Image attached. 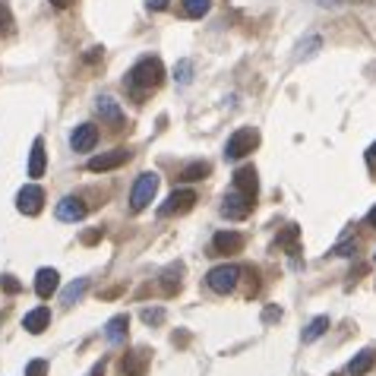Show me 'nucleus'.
I'll return each instance as SVG.
<instances>
[{
  "label": "nucleus",
  "instance_id": "nucleus-1",
  "mask_svg": "<svg viewBox=\"0 0 376 376\" xmlns=\"http://www.w3.org/2000/svg\"><path fill=\"white\" fill-rule=\"evenodd\" d=\"M161 79H165L161 61H158V57H143V61L133 63V70H130L127 79H123V86H127L136 98H143V95H149L152 89H158Z\"/></svg>",
  "mask_w": 376,
  "mask_h": 376
},
{
  "label": "nucleus",
  "instance_id": "nucleus-2",
  "mask_svg": "<svg viewBox=\"0 0 376 376\" xmlns=\"http://www.w3.org/2000/svg\"><path fill=\"white\" fill-rule=\"evenodd\" d=\"M256 146H259V133H256L253 127H241L237 133H231V139L225 143V158L228 161H241Z\"/></svg>",
  "mask_w": 376,
  "mask_h": 376
},
{
  "label": "nucleus",
  "instance_id": "nucleus-3",
  "mask_svg": "<svg viewBox=\"0 0 376 376\" xmlns=\"http://www.w3.org/2000/svg\"><path fill=\"white\" fill-rule=\"evenodd\" d=\"M155 190H158V174L155 171L139 174V177H136V184H133V193H130V209L143 212L146 206L155 199Z\"/></svg>",
  "mask_w": 376,
  "mask_h": 376
},
{
  "label": "nucleus",
  "instance_id": "nucleus-4",
  "mask_svg": "<svg viewBox=\"0 0 376 376\" xmlns=\"http://www.w3.org/2000/svg\"><path fill=\"white\" fill-rule=\"evenodd\" d=\"M237 279H241V266L225 263V266H215V269H209V275H206V285H209L215 294H228V291H234V288H237Z\"/></svg>",
  "mask_w": 376,
  "mask_h": 376
},
{
  "label": "nucleus",
  "instance_id": "nucleus-5",
  "mask_svg": "<svg viewBox=\"0 0 376 376\" xmlns=\"http://www.w3.org/2000/svg\"><path fill=\"white\" fill-rule=\"evenodd\" d=\"M250 212H253V196L241 193V190L225 193V199H221V215H225L228 221H244Z\"/></svg>",
  "mask_w": 376,
  "mask_h": 376
},
{
  "label": "nucleus",
  "instance_id": "nucleus-6",
  "mask_svg": "<svg viewBox=\"0 0 376 376\" xmlns=\"http://www.w3.org/2000/svg\"><path fill=\"white\" fill-rule=\"evenodd\" d=\"M16 209L23 212V215H38V212L45 209V190L38 187V184H26L23 190H19V196H16Z\"/></svg>",
  "mask_w": 376,
  "mask_h": 376
},
{
  "label": "nucleus",
  "instance_id": "nucleus-7",
  "mask_svg": "<svg viewBox=\"0 0 376 376\" xmlns=\"http://www.w3.org/2000/svg\"><path fill=\"white\" fill-rule=\"evenodd\" d=\"M193 203H196V190L181 187L168 196V203L158 209V215H161V219H168V215H184V212L193 209Z\"/></svg>",
  "mask_w": 376,
  "mask_h": 376
},
{
  "label": "nucleus",
  "instance_id": "nucleus-8",
  "mask_svg": "<svg viewBox=\"0 0 376 376\" xmlns=\"http://www.w3.org/2000/svg\"><path fill=\"white\" fill-rule=\"evenodd\" d=\"M130 158L127 149H111V152H101V155H92L89 158V171L92 174H101V171H114V168H121L123 161Z\"/></svg>",
  "mask_w": 376,
  "mask_h": 376
},
{
  "label": "nucleus",
  "instance_id": "nucleus-9",
  "mask_svg": "<svg viewBox=\"0 0 376 376\" xmlns=\"http://www.w3.org/2000/svg\"><path fill=\"white\" fill-rule=\"evenodd\" d=\"M86 203L79 199V196H63L61 203H57V209H54V215L61 221H79V219H86Z\"/></svg>",
  "mask_w": 376,
  "mask_h": 376
},
{
  "label": "nucleus",
  "instance_id": "nucleus-10",
  "mask_svg": "<svg viewBox=\"0 0 376 376\" xmlns=\"http://www.w3.org/2000/svg\"><path fill=\"white\" fill-rule=\"evenodd\" d=\"M95 143H98V127H92V123H79V127L73 130V136H70L73 152H92Z\"/></svg>",
  "mask_w": 376,
  "mask_h": 376
},
{
  "label": "nucleus",
  "instance_id": "nucleus-11",
  "mask_svg": "<svg viewBox=\"0 0 376 376\" xmlns=\"http://www.w3.org/2000/svg\"><path fill=\"white\" fill-rule=\"evenodd\" d=\"M61 288V275H57V269H38L35 275V294L41 297V301H48L54 291Z\"/></svg>",
  "mask_w": 376,
  "mask_h": 376
},
{
  "label": "nucleus",
  "instance_id": "nucleus-12",
  "mask_svg": "<svg viewBox=\"0 0 376 376\" xmlns=\"http://www.w3.org/2000/svg\"><path fill=\"white\" fill-rule=\"evenodd\" d=\"M212 247H215V253H241L244 250V234L219 231L215 237H212Z\"/></svg>",
  "mask_w": 376,
  "mask_h": 376
},
{
  "label": "nucleus",
  "instance_id": "nucleus-13",
  "mask_svg": "<svg viewBox=\"0 0 376 376\" xmlns=\"http://www.w3.org/2000/svg\"><path fill=\"white\" fill-rule=\"evenodd\" d=\"M48 326H51V310H48V307L29 310V313H26V319H23V329L32 332V335H41Z\"/></svg>",
  "mask_w": 376,
  "mask_h": 376
},
{
  "label": "nucleus",
  "instance_id": "nucleus-14",
  "mask_svg": "<svg viewBox=\"0 0 376 376\" xmlns=\"http://www.w3.org/2000/svg\"><path fill=\"white\" fill-rule=\"evenodd\" d=\"M98 114H101V121H108L114 130H121L123 127V111H121V105L114 101V98H108V95H101L98 98Z\"/></svg>",
  "mask_w": 376,
  "mask_h": 376
},
{
  "label": "nucleus",
  "instance_id": "nucleus-15",
  "mask_svg": "<svg viewBox=\"0 0 376 376\" xmlns=\"http://www.w3.org/2000/svg\"><path fill=\"white\" fill-rule=\"evenodd\" d=\"M127 329H130V316L127 313H117L108 319L105 326V339L111 342V345H121L123 339H127Z\"/></svg>",
  "mask_w": 376,
  "mask_h": 376
},
{
  "label": "nucleus",
  "instance_id": "nucleus-16",
  "mask_svg": "<svg viewBox=\"0 0 376 376\" xmlns=\"http://www.w3.org/2000/svg\"><path fill=\"white\" fill-rule=\"evenodd\" d=\"M256 187H259V181H256V168H237L234 171V190H241V193L247 196H256Z\"/></svg>",
  "mask_w": 376,
  "mask_h": 376
},
{
  "label": "nucleus",
  "instance_id": "nucleus-17",
  "mask_svg": "<svg viewBox=\"0 0 376 376\" xmlns=\"http://www.w3.org/2000/svg\"><path fill=\"white\" fill-rule=\"evenodd\" d=\"M45 165H48V158H45V139L38 136L35 143H32V152H29V177H41V174H45Z\"/></svg>",
  "mask_w": 376,
  "mask_h": 376
},
{
  "label": "nucleus",
  "instance_id": "nucleus-18",
  "mask_svg": "<svg viewBox=\"0 0 376 376\" xmlns=\"http://www.w3.org/2000/svg\"><path fill=\"white\" fill-rule=\"evenodd\" d=\"M373 364H376V354L367 348V351L354 354V361L348 364V373H351V376H367L370 370H373Z\"/></svg>",
  "mask_w": 376,
  "mask_h": 376
},
{
  "label": "nucleus",
  "instance_id": "nucleus-19",
  "mask_svg": "<svg viewBox=\"0 0 376 376\" xmlns=\"http://www.w3.org/2000/svg\"><path fill=\"white\" fill-rule=\"evenodd\" d=\"M146 370V351H136V354H127L121 361V373L123 376H139Z\"/></svg>",
  "mask_w": 376,
  "mask_h": 376
},
{
  "label": "nucleus",
  "instance_id": "nucleus-20",
  "mask_svg": "<svg viewBox=\"0 0 376 376\" xmlns=\"http://www.w3.org/2000/svg\"><path fill=\"white\" fill-rule=\"evenodd\" d=\"M212 168H209V161H193V165H187L181 171V181H187V184H193V181H203L206 174H209Z\"/></svg>",
  "mask_w": 376,
  "mask_h": 376
},
{
  "label": "nucleus",
  "instance_id": "nucleus-21",
  "mask_svg": "<svg viewBox=\"0 0 376 376\" xmlns=\"http://www.w3.org/2000/svg\"><path fill=\"white\" fill-rule=\"evenodd\" d=\"M86 291H89V279H76L70 288H63L61 301H63V304H76V301H79V297H83Z\"/></svg>",
  "mask_w": 376,
  "mask_h": 376
},
{
  "label": "nucleus",
  "instance_id": "nucleus-22",
  "mask_svg": "<svg viewBox=\"0 0 376 376\" xmlns=\"http://www.w3.org/2000/svg\"><path fill=\"white\" fill-rule=\"evenodd\" d=\"M326 329H329V316H316V319H310V326L304 329V342H307V345L310 342H316Z\"/></svg>",
  "mask_w": 376,
  "mask_h": 376
},
{
  "label": "nucleus",
  "instance_id": "nucleus-23",
  "mask_svg": "<svg viewBox=\"0 0 376 376\" xmlns=\"http://www.w3.org/2000/svg\"><path fill=\"white\" fill-rule=\"evenodd\" d=\"M209 7H212V0H184V13L190 19H203L209 13Z\"/></svg>",
  "mask_w": 376,
  "mask_h": 376
},
{
  "label": "nucleus",
  "instance_id": "nucleus-24",
  "mask_svg": "<svg viewBox=\"0 0 376 376\" xmlns=\"http://www.w3.org/2000/svg\"><path fill=\"white\" fill-rule=\"evenodd\" d=\"M13 10L7 0H0V35H13Z\"/></svg>",
  "mask_w": 376,
  "mask_h": 376
},
{
  "label": "nucleus",
  "instance_id": "nucleus-25",
  "mask_svg": "<svg viewBox=\"0 0 376 376\" xmlns=\"http://www.w3.org/2000/svg\"><path fill=\"white\" fill-rule=\"evenodd\" d=\"M174 79H177V86H190L193 83V61H181L177 67H174Z\"/></svg>",
  "mask_w": 376,
  "mask_h": 376
},
{
  "label": "nucleus",
  "instance_id": "nucleus-26",
  "mask_svg": "<svg viewBox=\"0 0 376 376\" xmlns=\"http://www.w3.org/2000/svg\"><path fill=\"white\" fill-rule=\"evenodd\" d=\"M279 244H281V247H288L291 253H297V225H288L285 234L279 237Z\"/></svg>",
  "mask_w": 376,
  "mask_h": 376
},
{
  "label": "nucleus",
  "instance_id": "nucleus-27",
  "mask_svg": "<svg viewBox=\"0 0 376 376\" xmlns=\"http://www.w3.org/2000/svg\"><path fill=\"white\" fill-rule=\"evenodd\" d=\"M26 376H48V364L45 361H29L26 364Z\"/></svg>",
  "mask_w": 376,
  "mask_h": 376
},
{
  "label": "nucleus",
  "instance_id": "nucleus-28",
  "mask_svg": "<svg viewBox=\"0 0 376 376\" xmlns=\"http://www.w3.org/2000/svg\"><path fill=\"white\" fill-rule=\"evenodd\" d=\"M143 319H146L149 326H152V323H161V319H165V310H161V307L152 310V307H149V310H143Z\"/></svg>",
  "mask_w": 376,
  "mask_h": 376
},
{
  "label": "nucleus",
  "instance_id": "nucleus-29",
  "mask_svg": "<svg viewBox=\"0 0 376 376\" xmlns=\"http://www.w3.org/2000/svg\"><path fill=\"white\" fill-rule=\"evenodd\" d=\"M0 285H3V291H7V294H19V291H23V285H19L13 275H3V279H0Z\"/></svg>",
  "mask_w": 376,
  "mask_h": 376
},
{
  "label": "nucleus",
  "instance_id": "nucleus-30",
  "mask_svg": "<svg viewBox=\"0 0 376 376\" xmlns=\"http://www.w3.org/2000/svg\"><path fill=\"white\" fill-rule=\"evenodd\" d=\"M354 250H357V244H354V241H345V244H339V247H332V256H351Z\"/></svg>",
  "mask_w": 376,
  "mask_h": 376
},
{
  "label": "nucleus",
  "instance_id": "nucleus-31",
  "mask_svg": "<svg viewBox=\"0 0 376 376\" xmlns=\"http://www.w3.org/2000/svg\"><path fill=\"white\" fill-rule=\"evenodd\" d=\"M86 376H105V361H98L95 367H92V370H89V373H86Z\"/></svg>",
  "mask_w": 376,
  "mask_h": 376
},
{
  "label": "nucleus",
  "instance_id": "nucleus-32",
  "mask_svg": "<svg viewBox=\"0 0 376 376\" xmlns=\"http://www.w3.org/2000/svg\"><path fill=\"white\" fill-rule=\"evenodd\" d=\"M146 7H149V10H165L168 0H146Z\"/></svg>",
  "mask_w": 376,
  "mask_h": 376
},
{
  "label": "nucleus",
  "instance_id": "nucleus-33",
  "mask_svg": "<svg viewBox=\"0 0 376 376\" xmlns=\"http://www.w3.org/2000/svg\"><path fill=\"white\" fill-rule=\"evenodd\" d=\"M73 0H51V7H57V10H67Z\"/></svg>",
  "mask_w": 376,
  "mask_h": 376
},
{
  "label": "nucleus",
  "instance_id": "nucleus-34",
  "mask_svg": "<svg viewBox=\"0 0 376 376\" xmlns=\"http://www.w3.org/2000/svg\"><path fill=\"white\" fill-rule=\"evenodd\" d=\"M367 221H370V228H376V206L367 212Z\"/></svg>",
  "mask_w": 376,
  "mask_h": 376
},
{
  "label": "nucleus",
  "instance_id": "nucleus-35",
  "mask_svg": "<svg viewBox=\"0 0 376 376\" xmlns=\"http://www.w3.org/2000/svg\"><path fill=\"white\" fill-rule=\"evenodd\" d=\"M319 3H323V7H335V3H339V0H319Z\"/></svg>",
  "mask_w": 376,
  "mask_h": 376
},
{
  "label": "nucleus",
  "instance_id": "nucleus-36",
  "mask_svg": "<svg viewBox=\"0 0 376 376\" xmlns=\"http://www.w3.org/2000/svg\"><path fill=\"white\" fill-rule=\"evenodd\" d=\"M370 158H373V161H376V143L370 146Z\"/></svg>",
  "mask_w": 376,
  "mask_h": 376
},
{
  "label": "nucleus",
  "instance_id": "nucleus-37",
  "mask_svg": "<svg viewBox=\"0 0 376 376\" xmlns=\"http://www.w3.org/2000/svg\"><path fill=\"white\" fill-rule=\"evenodd\" d=\"M373 259H376V253H373Z\"/></svg>",
  "mask_w": 376,
  "mask_h": 376
}]
</instances>
